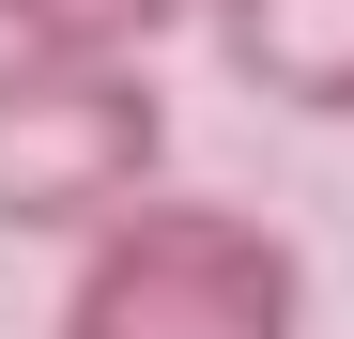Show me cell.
<instances>
[{"label": "cell", "mask_w": 354, "mask_h": 339, "mask_svg": "<svg viewBox=\"0 0 354 339\" xmlns=\"http://www.w3.org/2000/svg\"><path fill=\"white\" fill-rule=\"evenodd\" d=\"M169 170V93L124 46H0V232L93 247Z\"/></svg>", "instance_id": "obj_2"}, {"label": "cell", "mask_w": 354, "mask_h": 339, "mask_svg": "<svg viewBox=\"0 0 354 339\" xmlns=\"http://www.w3.org/2000/svg\"><path fill=\"white\" fill-rule=\"evenodd\" d=\"M169 31H201V0H0V46H124V62H154Z\"/></svg>", "instance_id": "obj_4"}, {"label": "cell", "mask_w": 354, "mask_h": 339, "mask_svg": "<svg viewBox=\"0 0 354 339\" xmlns=\"http://www.w3.org/2000/svg\"><path fill=\"white\" fill-rule=\"evenodd\" d=\"M46 339H308V277H292V232L247 201L154 185L124 232H93Z\"/></svg>", "instance_id": "obj_1"}, {"label": "cell", "mask_w": 354, "mask_h": 339, "mask_svg": "<svg viewBox=\"0 0 354 339\" xmlns=\"http://www.w3.org/2000/svg\"><path fill=\"white\" fill-rule=\"evenodd\" d=\"M231 93L292 108V124H354V0H201Z\"/></svg>", "instance_id": "obj_3"}]
</instances>
